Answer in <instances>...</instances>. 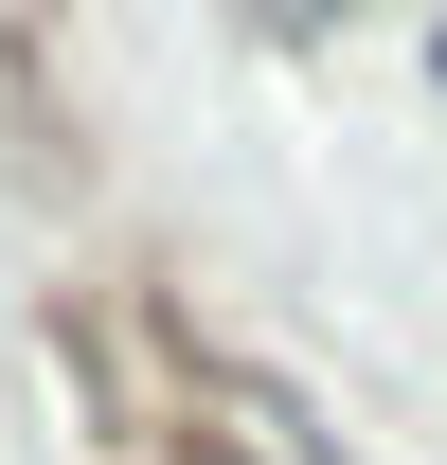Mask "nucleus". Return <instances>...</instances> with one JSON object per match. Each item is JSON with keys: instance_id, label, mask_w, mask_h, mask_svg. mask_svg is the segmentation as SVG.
Returning <instances> with one entry per match:
<instances>
[{"instance_id": "obj_1", "label": "nucleus", "mask_w": 447, "mask_h": 465, "mask_svg": "<svg viewBox=\"0 0 447 465\" xmlns=\"http://www.w3.org/2000/svg\"><path fill=\"white\" fill-rule=\"evenodd\" d=\"M179 465H197V448H179Z\"/></svg>"}]
</instances>
